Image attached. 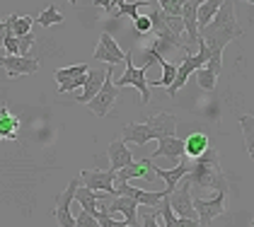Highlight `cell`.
I'll use <instances>...</instances> for the list:
<instances>
[{
  "label": "cell",
  "instance_id": "cell-17",
  "mask_svg": "<svg viewBox=\"0 0 254 227\" xmlns=\"http://www.w3.org/2000/svg\"><path fill=\"white\" fill-rule=\"evenodd\" d=\"M109 162H112V171H119L121 167H126V165H131L133 162V152L128 150V145L124 143V140H114L112 145H109Z\"/></svg>",
  "mask_w": 254,
  "mask_h": 227
},
{
  "label": "cell",
  "instance_id": "cell-24",
  "mask_svg": "<svg viewBox=\"0 0 254 227\" xmlns=\"http://www.w3.org/2000/svg\"><path fill=\"white\" fill-rule=\"evenodd\" d=\"M240 126H242V135H245V148H247L250 157H252V152H254V116L252 114L240 116Z\"/></svg>",
  "mask_w": 254,
  "mask_h": 227
},
{
  "label": "cell",
  "instance_id": "cell-38",
  "mask_svg": "<svg viewBox=\"0 0 254 227\" xmlns=\"http://www.w3.org/2000/svg\"><path fill=\"white\" fill-rule=\"evenodd\" d=\"M68 2H70V5H78V0H68Z\"/></svg>",
  "mask_w": 254,
  "mask_h": 227
},
{
  "label": "cell",
  "instance_id": "cell-26",
  "mask_svg": "<svg viewBox=\"0 0 254 227\" xmlns=\"http://www.w3.org/2000/svg\"><path fill=\"white\" fill-rule=\"evenodd\" d=\"M63 19L65 17H63V12H61L59 7H56V5H49L44 12H39V15L34 17V22H39L41 27H51V24H61Z\"/></svg>",
  "mask_w": 254,
  "mask_h": 227
},
{
  "label": "cell",
  "instance_id": "cell-6",
  "mask_svg": "<svg viewBox=\"0 0 254 227\" xmlns=\"http://www.w3.org/2000/svg\"><path fill=\"white\" fill-rule=\"evenodd\" d=\"M167 203L177 218H196V210L191 206V184L187 181V176L182 179V184H177V189L167 196Z\"/></svg>",
  "mask_w": 254,
  "mask_h": 227
},
{
  "label": "cell",
  "instance_id": "cell-7",
  "mask_svg": "<svg viewBox=\"0 0 254 227\" xmlns=\"http://www.w3.org/2000/svg\"><path fill=\"white\" fill-rule=\"evenodd\" d=\"M112 196H128L133 198L138 206H148V208H157L160 201L165 198V191H145V189H136L131 186L128 181H117L114 186V193Z\"/></svg>",
  "mask_w": 254,
  "mask_h": 227
},
{
  "label": "cell",
  "instance_id": "cell-20",
  "mask_svg": "<svg viewBox=\"0 0 254 227\" xmlns=\"http://www.w3.org/2000/svg\"><path fill=\"white\" fill-rule=\"evenodd\" d=\"M211 145V138L206 133H191L187 140H184V155L196 160L198 155H203V150Z\"/></svg>",
  "mask_w": 254,
  "mask_h": 227
},
{
  "label": "cell",
  "instance_id": "cell-36",
  "mask_svg": "<svg viewBox=\"0 0 254 227\" xmlns=\"http://www.w3.org/2000/svg\"><path fill=\"white\" fill-rule=\"evenodd\" d=\"M177 227H201L198 220H191V218H177Z\"/></svg>",
  "mask_w": 254,
  "mask_h": 227
},
{
  "label": "cell",
  "instance_id": "cell-9",
  "mask_svg": "<svg viewBox=\"0 0 254 227\" xmlns=\"http://www.w3.org/2000/svg\"><path fill=\"white\" fill-rule=\"evenodd\" d=\"M114 181L117 171L112 170H82L80 171V184L92 191H104L107 196L114 193Z\"/></svg>",
  "mask_w": 254,
  "mask_h": 227
},
{
  "label": "cell",
  "instance_id": "cell-4",
  "mask_svg": "<svg viewBox=\"0 0 254 227\" xmlns=\"http://www.w3.org/2000/svg\"><path fill=\"white\" fill-rule=\"evenodd\" d=\"M104 70H107V75H104V82H102L99 92L87 102L90 112L95 114V116H109V112H112V107H114V102H117V97H119V90L114 87V80H112L114 65H107Z\"/></svg>",
  "mask_w": 254,
  "mask_h": 227
},
{
  "label": "cell",
  "instance_id": "cell-23",
  "mask_svg": "<svg viewBox=\"0 0 254 227\" xmlns=\"http://www.w3.org/2000/svg\"><path fill=\"white\" fill-rule=\"evenodd\" d=\"M220 2L223 0H206V2L198 5V10H196V27L198 29H203L213 19V15L218 12V7H220Z\"/></svg>",
  "mask_w": 254,
  "mask_h": 227
},
{
  "label": "cell",
  "instance_id": "cell-27",
  "mask_svg": "<svg viewBox=\"0 0 254 227\" xmlns=\"http://www.w3.org/2000/svg\"><path fill=\"white\" fill-rule=\"evenodd\" d=\"M90 68H87V63H78V65H70V68H61L56 70V82H68V80H75V77L85 75Z\"/></svg>",
  "mask_w": 254,
  "mask_h": 227
},
{
  "label": "cell",
  "instance_id": "cell-3",
  "mask_svg": "<svg viewBox=\"0 0 254 227\" xmlns=\"http://www.w3.org/2000/svg\"><path fill=\"white\" fill-rule=\"evenodd\" d=\"M124 63H126V73L114 82V87L121 90V87H128L131 85V87H136L138 92H140V104H148L150 102V87H148V75H145L148 68H143V65L136 68L133 65V54H128Z\"/></svg>",
  "mask_w": 254,
  "mask_h": 227
},
{
  "label": "cell",
  "instance_id": "cell-33",
  "mask_svg": "<svg viewBox=\"0 0 254 227\" xmlns=\"http://www.w3.org/2000/svg\"><path fill=\"white\" fill-rule=\"evenodd\" d=\"M75 227H99V223L90 213H85V210L80 208V213L75 215Z\"/></svg>",
  "mask_w": 254,
  "mask_h": 227
},
{
  "label": "cell",
  "instance_id": "cell-21",
  "mask_svg": "<svg viewBox=\"0 0 254 227\" xmlns=\"http://www.w3.org/2000/svg\"><path fill=\"white\" fill-rule=\"evenodd\" d=\"M136 176H143V179H153V174H148V165L145 160L140 162H131L126 167H121L117 171V181H128V179H136Z\"/></svg>",
  "mask_w": 254,
  "mask_h": 227
},
{
  "label": "cell",
  "instance_id": "cell-15",
  "mask_svg": "<svg viewBox=\"0 0 254 227\" xmlns=\"http://www.w3.org/2000/svg\"><path fill=\"white\" fill-rule=\"evenodd\" d=\"M153 157H167V160H179L184 157V140H179L177 135H167L157 140V150Z\"/></svg>",
  "mask_w": 254,
  "mask_h": 227
},
{
  "label": "cell",
  "instance_id": "cell-2",
  "mask_svg": "<svg viewBox=\"0 0 254 227\" xmlns=\"http://www.w3.org/2000/svg\"><path fill=\"white\" fill-rule=\"evenodd\" d=\"M187 181L196 189H213L228 193V179L220 167V155L213 148V143L203 150V155H198L194 160V165L187 171Z\"/></svg>",
  "mask_w": 254,
  "mask_h": 227
},
{
  "label": "cell",
  "instance_id": "cell-40",
  "mask_svg": "<svg viewBox=\"0 0 254 227\" xmlns=\"http://www.w3.org/2000/svg\"><path fill=\"white\" fill-rule=\"evenodd\" d=\"M245 2H250V5H252V2H254V0H245Z\"/></svg>",
  "mask_w": 254,
  "mask_h": 227
},
{
  "label": "cell",
  "instance_id": "cell-37",
  "mask_svg": "<svg viewBox=\"0 0 254 227\" xmlns=\"http://www.w3.org/2000/svg\"><path fill=\"white\" fill-rule=\"evenodd\" d=\"M5 34H7V22L0 19V46H2V41H5Z\"/></svg>",
  "mask_w": 254,
  "mask_h": 227
},
{
  "label": "cell",
  "instance_id": "cell-28",
  "mask_svg": "<svg viewBox=\"0 0 254 227\" xmlns=\"http://www.w3.org/2000/svg\"><path fill=\"white\" fill-rule=\"evenodd\" d=\"M143 5H153L150 0H128V2H121L119 5V10L114 12V17H138V7H143Z\"/></svg>",
  "mask_w": 254,
  "mask_h": 227
},
{
  "label": "cell",
  "instance_id": "cell-10",
  "mask_svg": "<svg viewBox=\"0 0 254 227\" xmlns=\"http://www.w3.org/2000/svg\"><path fill=\"white\" fill-rule=\"evenodd\" d=\"M126 56H128V54L119 49V44L114 41V37H112L109 32L99 34V44L95 46V54H92L95 60H104L107 65H119V63L126 60Z\"/></svg>",
  "mask_w": 254,
  "mask_h": 227
},
{
  "label": "cell",
  "instance_id": "cell-14",
  "mask_svg": "<svg viewBox=\"0 0 254 227\" xmlns=\"http://www.w3.org/2000/svg\"><path fill=\"white\" fill-rule=\"evenodd\" d=\"M155 138L157 140V133L153 131V126L145 121V123H126L124 128H121V140L128 145V143H133V145H145V143H150Z\"/></svg>",
  "mask_w": 254,
  "mask_h": 227
},
{
  "label": "cell",
  "instance_id": "cell-16",
  "mask_svg": "<svg viewBox=\"0 0 254 227\" xmlns=\"http://www.w3.org/2000/svg\"><path fill=\"white\" fill-rule=\"evenodd\" d=\"M104 75H107V70H87L85 82H82V92L78 95L80 104H87L92 97L97 95L99 87H102V82H104Z\"/></svg>",
  "mask_w": 254,
  "mask_h": 227
},
{
  "label": "cell",
  "instance_id": "cell-19",
  "mask_svg": "<svg viewBox=\"0 0 254 227\" xmlns=\"http://www.w3.org/2000/svg\"><path fill=\"white\" fill-rule=\"evenodd\" d=\"M102 198H109V196H107L104 191H102V193H95L92 189H87V186H82V184L75 189V201H78L80 206H82V210L90 213V215L97 213V203Z\"/></svg>",
  "mask_w": 254,
  "mask_h": 227
},
{
  "label": "cell",
  "instance_id": "cell-1",
  "mask_svg": "<svg viewBox=\"0 0 254 227\" xmlns=\"http://www.w3.org/2000/svg\"><path fill=\"white\" fill-rule=\"evenodd\" d=\"M240 27H237V19H235V0H223L218 12L213 15V19L198 29V39L208 46L211 54H223L225 46L240 37Z\"/></svg>",
  "mask_w": 254,
  "mask_h": 227
},
{
  "label": "cell",
  "instance_id": "cell-29",
  "mask_svg": "<svg viewBox=\"0 0 254 227\" xmlns=\"http://www.w3.org/2000/svg\"><path fill=\"white\" fill-rule=\"evenodd\" d=\"M194 75H196V82H198V87L201 90H206V92H211V90H215V82H218V75H213L208 68H196L194 70Z\"/></svg>",
  "mask_w": 254,
  "mask_h": 227
},
{
  "label": "cell",
  "instance_id": "cell-39",
  "mask_svg": "<svg viewBox=\"0 0 254 227\" xmlns=\"http://www.w3.org/2000/svg\"><path fill=\"white\" fill-rule=\"evenodd\" d=\"M121 2H128V0H117V5H121Z\"/></svg>",
  "mask_w": 254,
  "mask_h": 227
},
{
  "label": "cell",
  "instance_id": "cell-32",
  "mask_svg": "<svg viewBox=\"0 0 254 227\" xmlns=\"http://www.w3.org/2000/svg\"><path fill=\"white\" fill-rule=\"evenodd\" d=\"M37 39L32 34H24V37H17V56H29V49L34 46Z\"/></svg>",
  "mask_w": 254,
  "mask_h": 227
},
{
  "label": "cell",
  "instance_id": "cell-18",
  "mask_svg": "<svg viewBox=\"0 0 254 227\" xmlns=\"http://www.w3.org/2000/svg\"><path fill=\"white\" fill-rule=\"evenodd\" d=\"M20 135V118L10 114L7 107H0V140H17Z\"/></svg>",
  "mask_w": 254,
  "mask_h": 227
},
{
  "label": "cell",
  "instance_id": "cell-22",
  "mask_svg": "<svg viewBox=\"0 0 254 227\" xmlns=\"http://www.w3.org/2000/svg\"><path fill=\"white\" fill-rule=\"evenodd\" d=\"M5 22H7V29L15 37H24V34H29V29L34 24V17L32 15H7Z\"/></svg>",
  "mask_w": 254,
  "mask_h": 227
},
{
  "label": "cell",
  "instance_id": "cell-5",
  "mask_svg": "<svg viewBox=\"0 0 254 227\" xmlns=\"http://www.w3.org/2000/svg\"><path fill=\"white\" fill-rule=\"evenodd\" d=\"M191 206L196 210V220L201 227H208L215 218H220L225 213V193L223 191H215L213 198H198L191 196Z\"/></svg>",
  "mask_w": 254,
  "mask_h": 227
},
{
  "label": "cell",
  "instance_id": "cell-35",
  "mask_svg": "<svg viewBox=\"0 0 254 227\" xmlns=\"http://www.w3.org/2000/svg\"><path fill=\"white\" fill-rule=\"evenodd\" d=\"M2 46L7 49V54L10 56H17V37L7 29V34H5V41H2Z\"/></svg>",
  "mask_w": 254,
  "mask_h": 227
},
{
  "label": "cell",
  "instance_id": "cell-30",
  "mask_svg": "<svg viewBox=\"0 0 254 227\" xmlns=\"http://www.w3.org/2000/svg\"><path fill=\"white\" fill-rule=\"evenodd\" d=\"M92 218L99 223V227H128L126 225V220H114V218H109L104 210H97Z\"/></svg>",
  "mask_w": 254,
  "mask_h": 227
},
{
  "label": "cell",
  "instance_id": "cell-12",
  "mask_svg": "<svg viewBox=\"0 0 254 227\" xmlns=\"http://www.w3.org/2000/svg\"><path fill=\"white\" fill-rule=\"evenodd\" d=\"M0 65L7 70L10 77L32 75V73L39 70V60L29 56H0Z\"/></svg>",
  "mask_w": 254,
  "mask_h": 227
},
{
  "label": "cell",
  "instance_id": "cell-11",
  "mask_svg": "<svg viewBox=\"0 0 254 227\" xmlns=\"http://www.w3.org/2000/svg\"><path fill=\"white\" fill-rule=\"evenodd\" d=\"M145 165H148V171H153L160 179H165V196H170V193L177 189V184H179V181L187 176V171H189V162H187L184 157H179V165H177L175 170H160V167L153 165L150 157H145Z\"/></svg>",
  "mask_w": 254,
  "mask_h": 227
},
{
  "label": "cell",
  "instance_id": "cell-8",
  "mask_svg": "<svg viewBox=\"0 0 254 227\" xmlns=\"http://www.w3.org/2000/svg\"><path fill=\"white\" fill-rule=\"evenodd\" d=\"M78 186H80V179H70L68 189L56 198V210H54V215H56L59 227H75V215H73L70 206H73V198H75V189H78Z\"/></svg>",
  "mask_w": 254,
  "mask_h": 227
},
{
  "label": "cell",
  "instance_id": "cell-34",
  "mask_svg": "<svg viewBox=\"0 0 254 227\" xmlns=\"http://www.w3.org/2000/svg\"><path fill=\"white\" fill-rule=\"evenodd\" d=\"M133 29H136L138 34H148L150 32V17L148 15H138L133 19Z\"/></svg>",
  "mask_w": 254,
  "mask_h": 227
},
{
  "label": "cell",
  "instance_id": "cell-25",
  "mask_svg": "<svg viewBox=\"0 0 254 227\" xmlns=\"http://www.w3.org/2000/svg\"><path fill=\"white\" fill-rule=\"evenodd\" d=\"M157 63H160V68H162V77L153 82V87H170L172 80H175V75H177V65L175 63H170L167 58H160Z\"/></svg>",
  "mask_w": 254,
  "mask_h": 227
},
{
  "label": "cell",
  "instance_id": "cell-13",
  "mask_svg": "<svg viewBox=\"0 0 254 227\" xmlns=\"http://www.w3.org/2000/svg\"><path fill=\"white\" fill-rule=\"evenodd\" d=\"M138 206L133 198H128V196H114V203L112 206H107L104 208V213L112 218V215H117V213H121L124 215V220H126V225L128 227H138Z\"/></svg>",
  "mask_w": 254,
  "mask_h": 227
},
{
  "label": "cell",
  "instance_id": "cell-31",
  "mask_svg": "<svg viewBox=\"0 0 254 227\" xmlns=\"http://www.w3.org/2000/svg\"><path fill=\"white\" fill-rule=\"evenodd\" d=\"M157 2H160V10H162L165 15H175V17H179L182 2H184V0H157Z\"/></svg>",
  "mask_w": 254,
  "mask_h": 227
}]
</instances>
